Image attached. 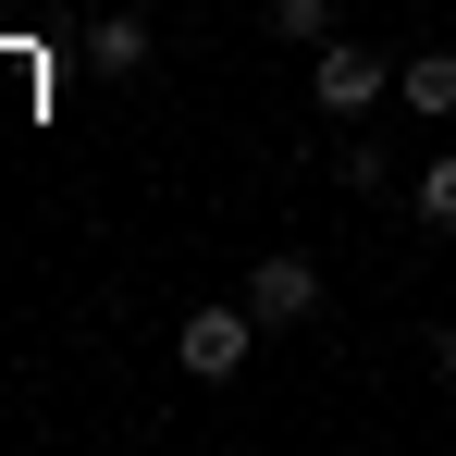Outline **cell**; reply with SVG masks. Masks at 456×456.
<instances>
[{"instance_id": "9c48e42d", "label": "cell", "mask_w": 456, "mask_h": 456, "mask_svg": "<svg viewBox=\"0 0 456 456\" xmlns=\"http://www.w3.org/2000/svg\"><path fill=\"white\" fill-rule=\"evenodd\" d=\"M432 382H456V321H444V333H432Z\"/></svg>"}, {"instance_id": "6da1fadb", "label": "cell", "mask_w": 456, "mask_h": 456, "mask_svg": "<svg viewBox=\"0 0 456 456\" xmlns=\"http://www.w3.org/2000/svg\"><path fill=\"white\" fill-rule=\"evenodd\" d=\"M382 86H395V62H382L370 37H346V25H333V37L308 50V99H321L333 124H358V111H382Z\"/></svg>"}, {"instance_id": "277c9868", "label": "cell", "mask_w": 456, "mask_h": 456, "mask_svg": "<svg viewBox=\"0 0 456 456\" xmlns=\"http://www.w3.org/2000/svg\"><path fill=\"white\" fill-rule=\"evenodd\" d=\"M86 62L99 75H149V12H99L86 25Z\"/></svg>"}, {"instance_id": "3957f363", "label": "cell", "mask_w": 456, "mask_h": 456, "mask_svg": "<svg viewBox=\"0 0 456 456\" xmlns=\"http://www.w3.org/2000/svg\"><path fill=\"white\" fill-rule=\"evenodd\" d=\"M247 308H259V333L308 321V308H321V259H308V247H272V259L247 272Z\"/></svg>"}, {"instance_id": "8992f818", "label": "cell", "mask_w": 456, "mask_h": 456, "mask_svg": "<svg viewBox=\"0 0 456 456\" xmlns=\"http://www.w3.org/2000/svg\"><path fill=\"white\" fill-rule=\"evenodd\" d=\"M407 210H419V223H432V234H456V149H444V160H419V173H407Z\"/></svg>"}, {"instance_id": "7a4b0ae2", "label": "cell", "mask_w": 456, "mask_h": 456, "mask_svg": "<svg viewBox=\"0 0 456 456\" xmlns=\"http://www.w3.org/2000/svg\"><path fill=\"white\" fill-rule=\"evenodd\" d=\"M247 346H259V308H247V297H198L185 321H173V358H185L198 382H234Z\"/></svg>"}, {"instance_id": "52a82bcc", "label": "cell", "mask_w": 456, "mask_h": 456, "mask_svg": "<svg viewBox=\"0 0 456 456\" xmlns=\"http://www.w3.org/2000/svg\"><path fill=\"white\" fill-rule=\"evenodd\" d=\"M272 37H284V50H321V37H333V0H272Z\"/></svg>"}, {"instance_id": "ba28073f", "label": "cell", "mask_w": 456, "mask_h": 456, "mask_svg": "<svg viewBox=\"0 0 456 456\" xmlns=\"http://www.w3.org/2000/svg\"><path fill=\"white\" fill-rule=\"evenodd\" d=\"M333 185H358V198H370V185H395V160H382L370 136H346V149H333Z\"/></svg>"}, {"instance_id": "5b68a950", "label": "cell", "mask_w": 456, "mask_h": 456, "mask_svg": "<svg viewBox=\"0 0 456 456\" xmlns=\"http://www.w3.org/2000/svg\"><path fill=\"white\" fill-rule=\"evenodd\" d=\"M395 99H407L419 124H444V111H456V50H419V62L395 75Z\"/></svg>"}]
</instances>
